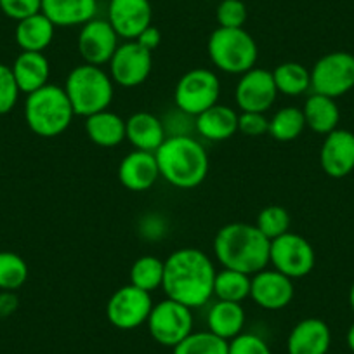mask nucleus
<instances>
[{
    "mask_svg": "<svg viewBox=\"0 0 354 354\" xmlns=\"http://www.w3.org/2000/svg\"><path fill=\"white\" fill-rule=\"evenodd\" d=\"M136 42L145 47V49H148L149 53H153L160 46V42H162V33H160V30L156 26L149 25L148 28L142 30L141 35L136 39Z\"/></svg>",
    "mask_w": 354,
    "mask_h": 354,
    "instance_id": "nucleus-40",
    "label": "nucleus"
},
{
    "mask_svg": "<svg viewBox=\"0 0 354 354\" xmlns=\"http://www.w3.org/2000/svg\"><path fill=\"white\" fill-rule=\"evenodd\" d=\"M54 30L56 26L42 12H39L18 21L15 32L16 44L26 53H44L53 42Z\"/></svg>",
    "mask_w": 354,
    "mask_h": 354,
    "instance_id": "nucleus-26",
    "label": "nucleus"
},
{
    "mask_svg": "<svg viewBox=\"0 0 354 354\" xmlns=\"http://www.w3.org/2000/svg\"><path fill=\"white\" fill-rule=\"evenodd\" d=\"M302 113H304L306 127L322 136L335 131L340 120V111L335 100L316 93H313L306 100L304 106H302Z\"/></svg>",
    "mask_w": 354,
    "mask_h": 354,
    "instance_id": "nucleus-27",
    "label": "nucleus"
},
{
    "mask_svg": "<svg viewBox=\"0 0 354 354\" xmlns=\"http://www.w3.org/2000/svg\"><path fill=\"white\" fill-rule=\"evenodd\" d=\"M278 97V88L274 85L273 71L264 68H252L247 73L240 75L234 101L241 111H255L266 113L274 104Z\"/></svg>",
    "mask_w": 354,
    "mask_h": 354,
    "instance_id": "nucleus-13",
    "label": "nucleus"
},
{
    "mask_svg": "<svg viewBox=\"0 0 354 354\" xmlns=\"http://www.w3.org/2000/svg\"><path fill=\"white\" fill-rule=\"evenodd\" d=\"M153 9L149 0H110L108 21L118 37L136 40L151 25Z\"/></svg>",
    "mask_w": 354,
    "mask_h": 354,
    "instance_id": "nucleus-16",
    "label": "nucleus"
},
{
    "mask_svg": "<svg viewBox=\"0 0 354 354\" xmlns=\"http://www.w3.org/2000/svg\"><path fill=\"white\" fill-rule=\"evenodd\" d=\"M245 309L240 302L217 301L207 315V325L212 333L221 339L227 340L240 335L245 326Z\"/></svg>",
    "mask_w": 354,
    "mask_h": 354,
    "instance_id": "nucleus-25",
    "label": "nucleus"
},
{
    "mask_svg": "<svg viewBox=\"0 0 354 354\" xmlns=\"http://www.w3.org/2000/svg\"><path fill=\"white\" fill-rule=\"evenodd\" d=\"M155 156L160 177L179 189L196 188L209 174V155L205 148L189 136H169L156 149Z\"/></svg>",
    "mask_w": 354,
    "mask_h": 354,
    "instance_id": "nucleus-3",
    "label": "nucleus"
},
{
    "mask_svg": "<svg viewBox=\"0 0 354 354\" xmlns=\"http://www.w3.org/2000/svg\"><path fill=\"white\" fill-rule=\"evenodd\" d=\"M28 280V264L15 252H0V290L16 292Z\"/></svg>",
    "mask_w": 354,
    "mask_h": 354,
    "instance_id": "nucleus-33",
    "label": "nucleus"
},
{
    "mask_svg": "<svg viewBox=\"0 0 354 354\" xmlns=\"http://www.w3.org/2000/svg\"><path fill=\"white\" fill-rule=\"evenodd\" d=\"M193 323L192 308L172 299H163L158 304H153L146 325L155 342L174 349L193 332Z\"/></svg>",
    "mask_w": 354,
    "mask_h": 354,
    "instance_id": "nucleus-8",
    "label": "nucleus"
},
{
    "mask_svg": "<svg viewBox=\"0 0 354 354\" xmlns=\"http://www.w3.org/2000/svg\"><path fill=\"white\" fill-rule=\"evenodd\" d=\"M250 285L252 277L240 273V271L223 268L219 273H216L214 295L217 297V301L240 302L241 304L245 299L250 297Z\"/></svg>",
    "mask_w": 354,
    "mask_h": 354,
    "instance_id": "nucleus-29",
    "label": "nucleus"
},
{
    "mask_svg": "<svg viewBox=\"0 0 354 354\" xmlns=\"http://www.w3.org/2000/svg\"><path fill=\"white\" fill-rule=\"evenodd\" d=\"M221 82L214 71L207 68H193L186 71L176 85L174 101L183 113L198 117L205 110L219 103Z\"/></svg>",
    "mask_w": 354,
    "mask_h": 354,
    "instance_id": "nucleus-7",
    "label": "nucleus"
},
{
    "mask_svg": "<svg viewBox=\"0 0 354 354\" xmlns=\"http://www.w3.org/2000/svg\"><path fill=\"white\" fill-rule=\"evenodd\" d=\"M118 39L120 37L108 19L94 18L80 28L77 42L78 53L84 63L103 66L110 63L115 50L118 49Z\"/></svg>",
    "mask_w": 354,
    "mask_h": 354,
    "instance_id": "nucleus-14",
    "label": "nucleus"
},
{
    "mask_svg": "<svg viewBox=\"0 0 354 354\" xmlns=\"http://www.w3.org/2000/svg\"><path fill=\"white\" fill-rule=\"evenodd\" d=\"M18 297L15 295V292L0 290V319L9 318L11 315H15V311L18 309Z\"/></svg>",
    "mask_w": 354,
    "mask_h": 354,
    "instance_id": "nucleus-41",
    "label": "nucleus"
},
{
    "mask_svg": "<svg viewBox=\"0 0 354 354\" xmlns=\"http://www.w3.org/2000/svg\"><path fill=\"white\" fill-rule=\"evenodd\" d=\"M216 18L221 28H243L248 18L247 6L241 0H223L217 6Z\"/></svg>",
    "mask_w": 354,
    "mask_h": 354,
    "instance_id": "nucleus-35",
    "label": "nucleus"
},
{
    "mask_svg": "<svg viewBox=\"0 0 354 354\" xmlns=\"http://www.w3.org/2000/svg\"><path fill=\"white\" fill-rule=\"evenodd\" d=\"M349 306H351V309H353V313H354V283H353V287H351V290H349Z\"/></svg>",
    "mask_w": 354,
    "mask_h": 354,
    "instance_id": "nucleus-43",
    "label": "nucleus"
},
{
    "mask_svg": "<svg viewBox=\"0 0 354 354\" xmlns=\"http://www.w3.org/2000/svg\"><path fill=\"white\" fill-rule=\"evenodd\" d=\"M255 226L270 241L290 231V214L281 205H268L259 212Z\"/></svg>",
    "mask_w": 354,
    "mask_h": 354,
    "instance_id": "nucleus-34",
    "label": "nucleus"
},
{
    "mask_svg": "<svg viewBox=\"0 0 354 354\" xmlns=\"http://www.w3.org/2000/svg\"><path fill=\"white\" fill-rule=\"evenodd\" d=\"M270 264L292 280L304 278L315 270V248L304 236L288 231L271 241Z\"/></svg>",
    "mask_w": 354,
    "mask_h": 354,
    "instance_id": "nucleus-10",
    "label": "nucleus"
},
{
    "mask_svg": "<svg viewBox=\"0 0 354 354\" xmlns=\"http://www.w3.org/2000/svg\"><path fill=\"white\" fill-rule=\"evenodd\" d=\"M319 163L326 176L342 179L354 170V134L346 129H335L325 136L319 151Z\"/></svg>",
    "mask_w": 354,
    "mask_h": 354,
    "instance_id": "nucleus-17",
    "label": "nucleus"
},
{
    "mask_svg": "<svg viewBox=\"0 0 354 354\" xmlns=\"http://www.w3.org/2000/svg\"><path fill=\"white\" fill-rule=\"evenodd\" d=\"M110 77L113 84L132 88L148 80L153 68V57L148 49L136 40H127L118 46L110 63Z\"/></svg>",
    "mask_w": 354,
    "mask_h": 354,
    "instance_id": "nucleus-12",
    "label": "nucleus"
},
{
    "mask_svg": "<svg viewBox=\"0 0 354 354\" xmlns=\"http://www.w3.org/2000/svg\"><path fill=\"white\" fill-rule=\"evenodd\" d=\"M306 120L304 113L297 106H285L278 110L270 118V131L268 134L280 142L295 141L304 132Z\"/></svg>",
    "mask_w": 354,
    "mask_h": 354,
    "instance_id": "nucleus-30",
    "label": "nucleus"
},
{
    "mask_svg": "<svg viewBox=\"0 0 354 354\" xmlns=\"http://www.w3.org/2000/svg\"><path fill=\"white\" fill-rule=\"evenodd\" d=\"M85 134L101 148H115L125 139V120L113 111L103 110L85 118Z\"/></svg>",
    "mask_w": 354,
    "mask_h": 354,
    "instance_id": "nucleus-24",
    "label": "nucleus"
},
{
    "mask_svg": "<svg viewBox=\"0 0 354 354\" xmlns=\"http://www.w3.org/2000/svg\"><path fill=\"white\" fill-rule=\"evenodd\" d=\"M163 270H165V261L155 255H142L131 268V273H129L131 285L151 294L162 288Z\"/></svg>",
    "mask_w": 354,
    "mask_h": 354,
    "instance_id": "nucleus-31",
    "label": "nucleus"
},
{
    "mask_svg": "<svg viewBox=\"0 0 354 354\" xmlns=\"http://www.w3.org/2000/svg\"><path fill=\"white\" fill-rule=\"evenodd\" d=\"M227 354H273L270 346L262 337L255 335V333H245L241 332L240 335L230 340V347H227Z\"/></svg>",
    "mask_w": 354,
    "mask_h": 354,
    "instance_id": "nucleus-37",
    "label": "nucleus"
},
{
    "mask_svg": "<svg viewBox=\"0 0 354 354\" xmlns=\"http://www.w3.org/2000/svg\"><path fill=\"white\" fill-rule=\"evenodd\" d=\"M270 131V118H266L264 113L255 111H241L238 117V132L248 138H259L268 134Z\"/></svg>",
    "mask_w": 354,
    "mask_h": 354,
    "instance_id": "nucleus-39",
    "label": "nucleus"
},
{
    "mask_svg": "<svg viewBox=\"0 0 354 354\" xmlns=\"http://www.w3.org/2000/svg\"><path fill=\"white\" fill-rule=\"evenodd\" d=\"M19 87L12 75L11 66L0 63V115H8L15 110L19 97Z\"/></svg>",
    "mask_w": 354,
    "mask_h": 354,
    "instance_id": "nucleus-36",
    "label": "nucleus"
},
{
    "mask_svg": "<svg viewBox=\"0 0 354 354\" xmlns=\"http://www.w3.org/2000/svg\"><path fill=\"white\" fill-rule=\"evenodd\" d=\"M11 70L19 91L25 93L26 96L49 84L50 64L49 59L44 56V53H26V50H23L15 59Z\"/></svg>",
    "mask_w": 354,
    "mask_h": 354,
    "instance_id": "nucleus-22",
    "label": "nucleus"
},
{
    "mask_svg": "<svg viewBox=\"0 0 354 354\" xmlns=\"http://www.w3.org/2000/svg\"><path fill=\"white\" fill-rule=\"evenodd\" d=\"M311 71V88L337 100L354 88V56L346 50H333L315 63Z\"/></svg>",
    "mask_w": 354,
    "mask_h": 354,
    "instance_id": "nucleus-9",
    "label": "nucleus"
},
{
    "mask_svg": "<svg viewBox=\"0 0 354 354\" xmlns=\"http://www.w3.org/2000/svg\"><path fill=\"white\" fill-rule=\"evenodd\" d=\"M216 268L209 255L195 247L177 248L165 259L162 288L167 299L202 308L214 295Z\"/></svg>",
    "mask_w": 354,
    "mask_h": 354,
    "instance_id": "nucleus-1",
    "label": "nucleus"
},
{
    "mask_svg": "<svg viewBox=\"0 0 354 354\" xmlns=\"http://www.w3.org/2000/svg\"><path fill=\"white\" fill-rule=\"evenodd\" d=\"M273 78L278 94H285V96L297 97L311 87V71L295 61L278 64L273 71Z\"/></svg>",
    "mask_w": 354,
    "mask_h": 354,
    "instance_id": "nucleus-28",
    "label": "nucleus"
},
{
    "mask_svg": "<svg viewBox=\"0 0 354 354\" xmlns=\"http://www.w3.org/2000/svg\"><path fill=\"white\" fill-rule=\"evenodd\" d=\"M238 117L233 108L217 103L196 117V132L209 141H226L238 132Z\"/></svg>",
    "mask_w": 354,
    "mask_h": 354,
    "instance_id": "nucleus-23",
    "label": "nucleus"
},
{
    "mask_svg": "<svg viewBox=\"0 0 354 354\" xmlns=\"http://www.w3.org/2000/svg\"><path fill=\"white\" fill-rule=\"evenodd\" d=\"M295 294L294 280L277 270H262L252 274L250 299L266 311L287 308Z\"/></svg>",
    "mask_w": 354,
    "mask_h": 354,
    "instance_id": "nucleus-15",
    "label": "nucleus"
},
{
    "mask_svg": "<svg viewBox=\"0 0 354 354\" xmlns=\"http://www.w3.org/2000/svg\"><path fill=\"white\" fill-rule=\"evenodd\" d=\"M271 241L255 224L231 223L221 227L214 238V254L227 270L252 274L266 270L270 264Z\"/></svg>",
    "mask_w": 354,
    "mask_h": 354,
    "instance_id": "nucleus-2",
    "label": "nucleus"
},
{
    "mask_svg": "<svg viewBox=\"0 0 354 354\" xmlns=\"http://www.w3.org/2000/svg\"><path fill=\"white\" fill-rule=\"evenodd\" d=\"M209 57L216 68L230 75H243L255 68L257 44L245 28H217L209 39Z\"/></svg>",
    "mask_w": 354,
    "mask_h": 354,
    "instance_id": "nucleus-6",
    "label": "nucleus"
},
{
    "mask_svg": "<svg viewBox=\"0 0 354 354\" xmlns=\"http://www.w3.org/2000/svg\"><path fill=\"white\" fill-rule=\"evenodd\" d=\"M160 169L155 153L134 149L122 158L118 165V179L131 192H146L158 181Z\"/></svg>",
    "mask_w": 354,
    "mask_h": 354,
    "instance_id": "nucleus-18",
    "label": "nucleus"
},
{
    "mask_svg": "<svg viewBox=\"0 0 354 354\" xmlns=\"http://www.w3.org/2000/svg\"><path fill=\"white\" fill-rule=\"evenodd\" d=\"M151 309V294L129 283L118 288L110 297L106 304V318L115 328L134 330L148 322Z\"/></svg>",
    "mask_w": 354,
    "mask_h": 354,
    "instance_id": "nucleus-11",
    "label": "nucleus"
},
{
    "mask_svg": "<svg viewBox=\"0 0 354 354\" xmlns=\"http://www.w3.org/2000/svg\"><path fill=\"white\" fill-rule=\"evenodd\" d=\"M230 342L210 330L205 332H192L183 342L177 344L172 354H227Z\"/></svg>",
    "mask_w": 354,
    "mask_h": 354,
    "instance_id": "nucleus-32",
    "label": "nucleus"
},
{
    "mask_svg": "<svg viewBox=\"0 0 354 354\" xmlns=\"http://www.w3.org/2000/svg\"><path fill=\"white\" fill-rule=\"evenodd\" d=\"M40 9H42V0H0V11L15 21L39 15Z\"/></svg>",
    "mask_w": 354,
    "mask_h": 354,
    "instance_id": "nucleus-38",
    "label": "nucleus"
},
{
    "mask_svg": "<svg viewBox=\"0 0 354 354\" xmlns=\"http://www.w3.org/2000/svg\"><path fill=\"white\" fill-rule=\"evenodd\" d=\"M346 340H347V347L351 349V353H354V323L349 326V330H347Z\"/></svg>",
    "mask_w": 354,
    "mask_h": 354,
    "instance_id": "nucleus-42",
    "label": "nucleus"
},
{
    "mask_svg": "<svg viewBox=\"0 0 354 354\" xmlns=\"http://www.w3.org/2000/svg\"><path fill=\"white\" fill-rule=\"evenodd\" d=\"M40 12L54 26H84L96 18L97 0H42Z\"/></svg>",
    "mask_w": 354,
    "mask_h": 354,
    "instance_id": "nucleus-20",
    "label": "nucleus"
},
{
    "mask_svg": "<svg viewBox=\"0 0 354 354\" xmlns=\"http://www.w3.org/2000/svg\"><path fill=\"white\" fill-rule=\"evenodd\" d=\"M165 138L163 122L149 111H138L125 120V139L136 149L155 153Z\"/></svg>",
    "mask_w": 354,
    "mask_h": 354,
    "instance_id": "nucleus-21",
    "label": "nucleus"
},
{
    "mask_svg": "<svg viewBox=\"0 0 354 354\" xmlns=\"http://www.w3.org/2000/svg\"><path fill=\"white\" fill-rule=\"evenodd\" d=\"M64 93L75 115L87 118L110 108L115 87L111 77L103 68L84 63L68 73Z\"/></svg>",
    "mask_w": 354,
    "mask_h": 354,
    "instance_id": "nucleus-5",
    "label": "nucleus"
},
{
    "mask_svg": "<svg viewBox=\"0 0 354 354\" xmlns=\"http://www.w3.org/2000/svg\"><path fill=\"white\" fill-rule=\"evenodd\" d=\"M75 111L64 88L47 84L25 101V120L33 134L40 138H56L71 125Z\"/></svg>",
    "mask_w": 354,
    "mask_h": 354,
    "instance_id": "nucleus-4",
    "label": "nucleus"
},
{
    "mask_svg": "<svg viewBox=\"0 0 354 354\" xmlns=\"http://www.w3.org/2000/svg\"><path fill=\"white\" fill-rule=\"evenodd\" d=\"M332 344L330 326L319 318L301 319L287 339L288 354H326Z\"/></svg>",
    "mask_w": 354,
    "mask_h": 354,
    "instance_id": "nucleus-19",
    "label": "nucleus"
}]
</instances>
